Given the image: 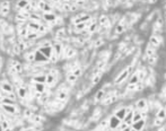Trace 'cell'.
Returning <instances> with one entry per match:
<instances>
[{"label": "cell", "instance_id": "obj_1", "mask_svg": "<svg viewBox=\"0 0 166 131\" xmlns=\"http://www.w3.org/2000/svg\"><path fill=\"white\" fill-rule=\"evenodd\" d=\"M132 69H133V67H132L131 64L124 67V69H123L122 71H120L118 75L115 76L113 84H114V85H120V84H123V81H126V80L129 78V76L131 75Z\"/></svg>", "mask_w": 166, "mask_h": 131}, {"label": "cell", "instance_id": "obj_2", "mask_svg": "<svg viewBox=\"0 0 166 131\" xmlns=\"http://www.w3.org/2000/svg\"><path fill=\"white\" fill-rule=\"evenodd\" d=\"M133 109L134 110H138V111L140 112H149V109H148V99L145 98V97L138 98L134 102Z\"/></svg>", "mask_w": 166, "mask_h": 131}, {"label": "cell", "instance_id": "obj_3", "mask_svg": "<svg viewBox=\"0 0 166 131\" xmlns=\"http://www.w3.org/2000/svg\"><path fill=\"white\" fill-rule=\"evenodd\" d=\"M163 42H164V37L162 34H151L149 36V41H148V43L151 47H154L155 49H159V47L163 45Z\"/></svg>", "mask_w": 166, "mask_h": 131}, {"label": "cell", "instance_id": "obj_4", "mask_svg": "<svg viewBox=\"0 0 166 131\" xmlns=\"http://www.w3.org/2000/svg\"><path fill=\"white\" fill-rule=\"evenodd\" d=\"M0 110H2L5 114L7 115H16L19 113V107L17 106V104L15 105H6V104H0Z\"/></svg>", "mask_w": 166, "mask_h": 131}, {"label": "cell", "instance_id": "obj_5", "mask_svg": "<svg viewBox=\"0 0 166 131\" xmlns=\"http://www.w3.org/2000/svg\"><path fill=\"white\" fill-rule=\"evenodd\" d=\"M45 85H47V87H52V86H54L55 83H57V71L54 72V70H51V72H49V74H45Z\"/></svg>", "mask_w": 166, "mask_h": 131}, {"label": "cell", "instance_id": "obj_6", "mask_svg": "<svg viewBox=\"0 0 166 131\" xmlns=\"http://www.w3.org/2000/svg\"><path fill=\"white\" fill-rule=\"evenodd\" d=\"M0 89L6 93H12V91H15V86L12 81L4 79L0 81Z\"/></svg>", "mask_w": 166, "mask_h": 131}, {"label": "cell", "instance_id": "obj_7", "mask_svg": "<svg viewBox=\"0 0 166 131\" xmlns=\"http://www.w3.org/2000/svg\"><path fill=\"white\" fill-rule=\"evenodd\" d=\"M37 8H39L40 12H53V7H52V5L47 2V1H43V0H41V1L37 2Z\"/></svg>", "mask_w": 166, "mask_h": 131}, {"label": "cell", "instance_id": "obj_8", "mask_svg": "<svg viewBox=\"0 0 166 131\" xmlns=\"http://www.w3.org/2000/svg\"><path fill=\"white\" fill-rule=\"evenodd\" d=\"M69 98V91L67 89H59L55 94V99L59 101V102H63L66 103Z\"/></svg>", "mask_w": 166, "mask_h": 131}, {"label": "cell", "instance_id": "obj_9", "mask_svg": "<svg viewBox=\"0 0 166 131\" xmlns=\"http://www.w3.org/2000/svg\"><path fill=\"white\" fill-rule=\"evenodd\" d=\"M131 127L134 131H145L147 127V120L146 119H140L137 122H133L131 124Z\"/></svg>", "mask_w": 166, "mask_h": 131}, {"label": "cell", "instance_id": "obj_10", "mask_svg": "<svg viewBox=\"0 0 166 131\" xmlns=\"http://www.w3.org/2000/svg\"><path fill=\"white\" fill-rule=\"evenodd\" d=\"M121 120H119L114 114H112L109 118V129L110 130H115V129H118L120 127V124H121Z\"/></svg>", "mask_w": 166, "mask_h": 131}, {"label": "cell", "instance_id": "obj_11", "mask_svg": "<svg viewBox=\"0 0 166 131\" xmlns=\"http://www.w3.org/2000/svg\"><path fill=\"white\" fill-rule=\"evenodd\" d=\"M15 93H16V95H17V97L20 98V99H25L28 95V91H27V88L25 87V86L16 87L15 88Z\"/></svg>", "mask_w": 166, "mask_h": 131}, {"label": "cell", "instance_id": "obj_12", "mask_svg": "<svg viewBox=\"0 0 166 131\" xmlns=\"http://www.w3.org/2000/svg\"><path fill=\"white\" fill-rule=\"evenodd\" d=\"M41 18H42V20L47 22V23H55L58 17H57L54 12H43Z\"/></svg>", "mask_w": 166, "mask_h": 131}, {"label": "cell", "instance_id": "obj_13", "mask_svg": "<svg viewBox=\"0 0 166 131\" xmlns=\"http://www.w3.org/2000/svg\"><path fill=\"white\" fill-rule=\"evenodd\" d=\"M76 54H77V51L74 48H71V47H63V56H64L66 59L75 58Z\"/></svg>", "mask_w": 166, "mask_h": 131}, {"label": "cell", "instance_id": "obj_14", "mask_svg": "<svg viewBox=\"0 0 166 131\" xmlns=\"http://www.w3.org/2000/svg\"><path fill=\"white\" fill-rule=\"evenodd\" d=\"M52 50L55 53V56L58 58H61V56H63V44L61 42H55L53 45H52Z\"/></svg>", "mask_w": 166, "mask_h": 131}, {"label": "cell", "instance_id": "obj_15", "mask_svg": "<svg viewBox=\"0 0 166 131\" xmlns=\"http://www.w3.org/2000/svg\"><path fill=\"white\" fill-rule=\"evenodd\" d=\"M91 19H92L91 15H88V14H81V15H78L75 19L72 20V24L77 25L79 24V23H86V22H88V20H91Z\"/></svg>", "mask_w": 166, "mask_h": 131}, {"label": "cell", "instance_id": "obj_16", "mask_svg": "<svg viewBox=\"0 0 166 131\" xmlns=\"http://www.w3.org/2000/svg\"><path fill=\"white\" fill-rule=\"evenodd\" d=\"M126 113H128V112H126V106H120V107H116V109H115L113 114H114L119 120L122 121V120L124 119V116L126 115Z\"/></svg>", "mask_w": 166, "mask_h": 131}, {"label": "cell", "instance_id": "obj_17", "mask_svg": "<svg viewBox=\"0 0 166 131\" xmlns=\"http://www.w3.org/2000/svg\"><path fill=\"white\" fill-rule=\"evenodd\" d=\"M34 57H35V62H37V64H39V62H47V61H49V59L44 56L42 52L40 51L39 49L34 51Z\"/></svg>", "mask_w": 166, "mask_h": 131}, {"label": "cell", "instance_id": "obj_18", "mask_svg": "<svg viewBox=\"0 0 166 131\" xmlns=\"http://www.w3.org/2000/svg\"><path fill=\"white\" fill-rule=\"evenodd\" d=\"M45 74L41 72V74H35L32 78L33 83H39V84H45Z\"/></svg>", "mask_w": 166, "mask_h": 131}, {"label": "cell", "instance_id": "obj_19", "mask_svg": "<svg viewBox=\"0 0 166 131\" xmlns=\"http://www.w3.org/2000/svg\"><path fill=\"white\" fill-rule=\"evenodd\" d=\"M111 24L110 22V18H109V16H106V15H101L99 18V25H101L102 27H109Z\"/></svg>", "mask_w": 166, "mask_h": 131}, {"label": "cell", "instance_id": "obj_20", "mask_svg": "<svg viewBox=\"0 0 166 131\" xmlns=\"http://www.w3.org/2000/svg\"><path fill=\"white\" fill-rule=\"evenodd\" d=\"M33 87H34V91L35 93H40V94H43L47 91V85L45 84L33 83Z\"/></svg>", "mask_w": 166, "mask_h": 131}, {"label": "cell", "instance_id": "obj_21", "mask_svg": "<svg viewBox=\"0 0 166 131\" xmlns=\"http://www.w3.org/2000/svg\"><path fill=\"white\" fill-rule=\"evenodd\" d=\"M105 94H106V91H104L103 88L99 89V91H96V94H95V96H94V101L96 102V103H99V102H102V99L104 98Z\"/></svg>", "mask_w": 166, "mask_h": 131}, {"label": "cell", "instance_id": "obj_22", "mask_svg": "<svg viewBox=\"0 0 166 131\" xmlns=\"http://www.w3.org/2000/svg\"><path fill=\"white\" fill-rule=\"evenodd\" d=\"M39 50L47 57V59H50V57L52 54V45L51 47H39Z\"/></svg>", "mask_w": 166, "mask_h": 131}, {"label": "cell", "instance_id": "obj_23", "mask_svg": "<svg viewBox=\"0 0 166 131\" xmlns=\"http://www.w3.org/2000/svg\"><path fill=\"white\" fill-rule=\"evenodd\" d=\"M158 59H159V54H154V56L149 57L148 59H147V64H149V67H155L156 64L158 62Z\"/></svg>", "mask_w": 166, "mask_h": 131}, {"label": "cell", "instance_id": "obj_24", "mask_svg": "<svg viewBox=\"0 0 166 131\" xmlns=\"http://www.w3.org/2000/svg\"><path fill=\"white\" fill-rule=\"evenodd\" d=\"M156 53H157V49H155L154 47H151L149 43L147 44V48H146V50H145V54L149 58V57L154 56Z\"/></svg>", "mask_w": 166, "mask_h": 131}, {"label": "cell", "instance_id": "obj_25", "mask_svg": "<svg viewBox=\"0 0 166 131\" xmlns=\"http://www.w3.org/2000/svg\"><path fill=\"white\" fill-rule=\"evenodd\" d=\"M28 28L25 26V27H19L18 26V29H17V34H18V37H20V39H25L26 37V35L28 34Z\"/></svg>", "mask_w": 166, "mask_h": 131}, {"label": "cell", "instance_id": "obj_26", "mask_svg": "<svg viewBox=\"0 0 166 131\" xmlns=\"http://www.w3.org/2000/svg\"><path fill=\"white\" fill-rule=\"evenodd\" d=\"M126 26L124 25H122L121 23H118L116 24V26L114 27V34L115 35H121V34H123V33L126 32Z\"/></svg>", "mask_w": 166, "mask_h": 131}, {"label": "cell", "instance_id": "obj_27", "mask_svg": "<svg viewBox=\"0 0 166 131\" xmlns=\"http://www.w3.org/2000/svg\"><path fill=\"white\" fill-rule=\"evenodd\" d=\"M155 118H158V119L165 120L166 119V110H165V107H159L157 111H156Z\"/></svg>", "mask_w": 166, "mask_h": 131}, {"label": "cell", "instance_id": "obj_28", "mask_svg": "<svg viewBox=\"0 0 166 131\" xmlns=\"http://www.w3.org/2000/svg\"><path fill=\"white\" fill-rule=\"evenodd\" d=\"M66 80H67L68 84H70V85H74V84H75L76 81L78 80V78H77V77H76V76L74 75V74H72L71 71H69L67 74V76H66Z\"/></svg>", "mask_w": 166, "mask_h": 131}, {"label": "cell", "instance_id": "obj_29", "mask_svg": "<svg viewBox=\"0 0 166 131\" xmlns=\"http://www.w3.org/2000/svg\"><path fill=\"white\" fill-rule=\"evenodd\" d=\"M101 79H102V74L101 72H97V74H94L93 75V77H92V85L93 86H95V85H99V81H101Z\"/></svg>", "mask_w": 166, "mask_h": 131}, {"label": "cell", "instance_id": "obj_30", "mask_svg": "<svg viewBox=\"0 0 166 131\" xmlns=\"http://www.w3.org/2000/svg\"><path fill=\"white\" fill-rule=\"evenodd\" d=\"M133 110H134V109H133ZM132 115H133V111L128 112L126 115L124 116V119L122 120V122L126 123V126H131V124H132Z\"/></svg>", "mask_w": 166, "mask_h": 131}, {"label": "cell", "instance_id": "obj_31", "mask_svg": "<svg viewBox=\"0 0 166 131\" xmlns=\"http://www.w3.org/2000/svg\"><path fill=\"white\" fill-rule=\"evenodd\" d=\"M29 4H31L29 0H18V1L16 2V7L19 9H25Z\"/></svg>", "mask_w": 166, "mask_h": 131}, {"label": "cell", "instance_id": "obj_32", "mask_svg": "<svg viewBox=\"0 0 166 131\" xmlns=\"http://www.w3.org/2000/svg\"><path fill=\"white\" fill-rule=\"evenodd\" d=\"M0 104H6V105H15L16 101H14V99L9 98V97H1L0 98Z\"/></svg>", "mask_w": 166, "mask_h": 131}, {"label": "cell", "instance_id": "obj_33", "mask_svg": "<svg viewBox=\"0 0 166 131\" xmlns=\"http://www.w3.org/2000/svg\"><path fill=\"white\" fill-rule=\"evenodd\" d=\"M25 60L32 64V62H35V57H34V52H28V53H25Z\"/></svg>", "mask_w": 166, "mask_h": 131}, {"label": "cell", "instance_id": "obj_34", "mask_svg": "<svg viewBox=\"0 0 166 131\" xmlns=\"http://www.w3.org/2000/svg\"><path fill=\"white\" fill-rule=\"evenodd\" d=\"M71 72L74 74V75L77 77V78H79L80 76L83 75V68L79 67V66H77L76 68H72V70H71Z\"/></svg>", "mask_w": 166, "mask_h": 131}, {"label": "cell", "instance_id": "obj_35", "mask_svg": "<svg viewBox=\"0 0 166 131\" xmlns=\"http://www.w3.org/2000/svg\"><path fill=\"white\" fill-rule=\"evenodd\" d=\"M142 119L141 116V112L138 111V110H133V115H132V123L137 122L138 120Z\"/></svg>", "mask_w": 166, "mask_h": 131}, {"label": "cell", "instance_id": "obj_36", "mask_svg": "<svg viewBox=\"0 0 166 131\" xmlns=\"http://www.w3.org/2000/svg\"><path fill=\"white\" fill-rule=\"evenodd\" d=\"M10 12V7H0V16L7 17Z\"/></svg>", "mask_w": 166, "mask_h": 131}, {"label": "cell", "instance_id": "obj_37", "mask_svg": "<svg viewBox=\"0 0 166 131\" xmlns=\"http://www.w3.org/2000/svg\"><path fill=\"white\" fill-rule=\"evenodd\" d=\"M164 121H165V120H162V119H158V118H155V119L153 120V127H154V128L162 127L163 124H164Z\"/></svg>", "mask_w": 166, "mask_h": 131}, {"label": "cell", "instance_id": "obj_38", "mask_svg": "<svg viewBox=\"0 0 166 131\" xmlns=\"http://www.w3.org/2000/svg\"><path fill=\"white\" fill-rule=\"evenodd\" d=\"M33 115H34V111L31 110V109H26V110H24V118L25 119H32L33 118Z\"/></svg>", "mask_w": 166, "mask_h": 131}, {"label": "cell", "instance_id": "obj_39", "mask_svg": "<svg viewBox=\"0 0 166 131\" xmlns=\"http://www.w3.org/2000/svg\"><path fill=\"white\" fill-rule=\"evenodd\" d=\"M129 84H137L139 81V78H138V75H137V72L136 74H132V75L129 76Z\"/></svg>", "mask_w": 166, "mask_h": 131}, {"label": "cell", "instance_id": "obj_40", "mask_svg": "<svg viewBox=\"0 0 166 131\" xmlns=\"http://www.w3.org/2000/svg\"><path fill=\"white\" fill-rule=\"evenodd\" d=\"M32 119L34 120V122L35 123H42L44 121V118L43 116H41V115H33V118Z\"/></svg>", "mask_w": 166, "mask_h": 131}, {"label": "cell", "instance_id": "obj_41", "mask_svg": "<svg viewBox=\"0 0 166 131\" xmlns=\"http://www.w3.org/2000/svg\"><path fill=\"white\" fill-rule=\"evenodd\" d=\"M12 53H14V54H20V53H22L19 50V48H18V45H17V43L12 45Z\"/></svg>", "mask_w": 166, "mask_h": 131}, {"label": "cell", "instance_id": "obj_42", "mask_svg": "<svg viewBox=\"0 0 166 131\" xmlns=\"http://www.w3.org/2000/svg\"><path fill=\"white\" fill-rule=\"evenodd\" d=\"M103 43H104V41H103L102 37L97 39V40H96V42H95V48H99L101 45H103Z\"/></svg>", "mask_w": 166, "mask_h": 131}, {"label": "cell", "instance_id": "obj_43", "mask_svg": "<svg viewBox=\"0 0 166 131\" xmlns=\"http://www.w3.org/2000/svg\"><path fill=\"white\" fill-rule=\"evenodd\" d=\"M121 131H132V127L131 126H126L124 128L121 129Z\"/></svg>", "mask_w": 166, "mask_h": 131}, {"label": "cell", "instance_id": "obj_44", "mask_svg": "<svg viewBox=\"0 0 166 131\" xmlns=\"http://www.w3.org/2000/svg\"><path fill=\"white\" fill-rule=\"evenodd\" d=\"M157 131H165V129H164V127H159V128H157Z\"/></svg>", "mask_w": 166, "mask_h": 131}, {"label": "cell", "instance_id": "obj_45", "mask_svg": "<svg viewBox=\"0 0 166 131\" xmlns=\"http://www.w3.org/2000/svg\"><path fill=\"white\" fill-rule=\"evenodd\" d=\"M163 16H164V20L166 22V9H165V12H164V15H163Z\"/></svg>", "mask_w": 166, "mask_h": 131}, {"label": "cell", "instance_id": "obj_46", "mask_svg": "<svg viewBox=\"0 0 166 131\" xmlns=\"http://www.w3.org/2000/svg\"><path fill=\"white\" fill-rule=\"evenodd\" d=\"M0 131H5V129L2 128V126H1V124H0Z\"/></svg>", "mask_w": 166, "mask_h": 131}, {"label": "cell", "instance_id": "obj_47", "mask_svg": "<svg viewBox=\"0 0 166 131\" xmlns=\"http://www.w3.org/2000/svg\"><path fill=\"white\" fill-rule=\"evenodd\" d=\"M51 1H53V2H59L60 0H51Z\"/></svg>", "mask_w": 166, "mask_h": 131}, {"label": "cell", "instance_id": "obj_48", "mask_svg": "<svg viewBox=\"0 0 166 131\" xmlns=\"http://www.w3.org/2000/svg\"><path fill=\"white\" fill-rule=\"evenodd\" d=\"M164 79L166 80V72H165V74H164Z\"/></svg>", "mask_w": 166, "mask_h": 131}, {"label": "cell", "instance_id": "obj_49", "mask_svg": "<svg viewBox=\"0 0 166 131\" xmlns=\"http://www.w3.org/2000/svg\"><path fill=\"white\" fill-rule=\"evenodd\" d=\"M64 1H66V2H69V1H71V0H64Z\"/></svg>", "mask_w": 166, "mask_h": 131}, {"label": "cell", "instance_id": "obj_50", "mask_svg": "<svg viewBox=\"0 0 166 131\" xmlns=\"http://www.w3.org/2000/svg\"><path fill=\"white\" fill-rule=\"evenodd\" d=\"M0 123H1V119H0Z\"/></svg>", "mask_w": 166, "mask_h": 131}]
</instances>
